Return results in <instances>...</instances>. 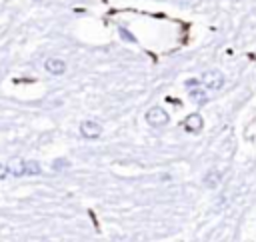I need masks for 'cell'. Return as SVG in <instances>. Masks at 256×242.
Returning a JSON list of instances; mask_svg holds the SVG:
<instances>
[{
    "mask_svg": "<svg viewBox=\"0 0 256 242\" xmlns=\"http://www.w3.org/2000/svg\"><path fill=\"white\" fill-rule=\"evenodd\" d=\"M188 94H190V98H192L196 104H206V102H208V94L204 92V88H192Z\"/></svg>",
    "mask_w": 256,
    "mask_h": 242,
    "instance_id": "obj_9",
    "label": "cell"
},
{
    "mask_svg": "<svg viewBox=\"0 0 256 242\" xmlns=\"http://www.w3.org/2000/svg\"><path fill=\"white\" fill-rule=\"evenodd\" d=\"M202 182H204L206 188H216V186L220 184V172H216V170H208V172L204 174Z\"/></svg>",
    "mask_w": 256,
    "mask_h": 242,
    "instance_id": "obj_7",
    "label": "cell"
},
{
    "mask_svg": "<svg viewBox=\"0 0 256 242\" xmlns=\"http://www.w3.org/2000/svg\"><path fill=\"white\" fill-rule=\"evenodd\" d=\"M202 84L208 90H220L224 86V76L218 70H208V72L202 74Z\"/></svg>",
    "mask_w": 256,
    "mask_h": 242,
    "instance_id": "obj_3",
    "label": "cell"
},
{
    "mask_svg": "<svg viewBox=\"0 0 256 242\" xmlns=\"http://www.w3.org/2000/svg\"><path fill=\"white\" fill-rule=\"evenodd\" d=\"M70 166V162L68 160H64V158H58V160H54V170H60V168H68Z\"/></svg>",
    "mask_w": 256,
    "mask_h": 242,
    "instance_id": "obj_10",
    "label": "cell"
},
{
    "mask_svg": "<svg viewBox=\"0 0 256 242\" xmlns=\"http://www.w3.org/2000/svg\"><path fill=\"white\" fill-rule=\"evenodd\" d=\"M118 30H120V34H122V38L124 40H130V42H136V38L130 34V32H126V28L124 26H118Z\"/></svg>",
    "mask_w": 256,
    "mask_h": 242,
    "instance_id": "obj_11",
    "label": "cell"
},
{
    "mask_svg": "<svg viewBox=\"0 0 256 242\" xmlns=\"http://www.w3.org/2000/svg\"><path fill=\"white\" fill-rule=\"evenodd\" d=\"M24 172L28 176H40L42 174V168H40L38 160H24Z\"/></svg>",
    "mask_w": 256,
    "mask_h": 242,
    "instance_id": "obj_8",
    "label": "cell"
},
{
    "mask_svg": "<svg viewBox=\"0 0 256 242\" xmlns=\"http://www.w3.org/2000/svg\"><path fill=\"white\" fill-rule=\"evenodd\" d=\"M78 130H80V136L86 138V140H96L102 134V126L96 120H84V122H80V128Z\"/></svg>",
    "mask_w": 256,
    "mask_h": 242,
    "instance_id": "obj_2",
    "label": "cell"
},
{
    "mask_svg": "<svg viewBox=\"0 0 256 242\" xmlns=\"http://www.w3.org/2000/svg\"><path fill=\"white\" fill-rule=\"evenodd\" d=\"M202 124H204V120H202V116H200L198 112L188 114V116H186V120H184V128H186L188 132H194V134L202 130Z\"/></svg>",
    "mask_w": 256,
    "mask_h": 242,
    "instance_id": "obj_5",
    "label": "cell"
},
{
    "mask_svg": "<svg viewBox=\"0 0 256 242\" xmlns=\"http://www.w3.org/2000/svg\"><path fill=\"white\" fill-rule=\"evenodd\" d=\"M146 122H148L150 126H154V128H160V126H166V124L170 122V116H168V112H166L164 108L152 106V108H148V112H146Z\"/></svg>",
    "mask_w": 256,
    "mask_h": 242,
    "instance_id": "obj_1",
    "label": "cell"
},
{
    "mask_svg": "<svg viewBox=\"0 0 256 242\" xmlns=\"http://www.w3.org/2000/svg\"><path fill=\"white\" fill-rule=\"evenodd\" d=\"M8 174H12V176H24L26 174L24 172V160L22 158H12L8 162Z\"/></svg>",
    "mask_w": 256,
    "mask_h": 242,
    "instance_id": "obj_6",
    "label": "cell"
},
{
    "mask_svg": "<svg viewBox=\"0 0 256 242\" xmlns=\"http://www.w3.org/2000/svg\"><path fill=\"white\" fill-rule=\"evenodd\" d=\"M6 174H8V166L0 164V180H2V178H6Z\"/></svg>",
    "mask_w": 256,
    "mask_h": 242,
    "instance_id": "obj_12",
    "label": "cell"
},
{
    "mask_svg": "<svg viewBox=\"0 0 256 242\" xmlns=\"http://www.w3.org/2000/svg\"><path fill=\"white\" fill-rule=\"evenodd\" d=\"M44 68H46L52 76H60V74L66 72V62L60 60V58H48V60L44 62Z\"/></svg>",
    "mask_w": 256,
    "mask_h": 242,
    "instance_id": "obj_4",
    "label": "cell"
}]
</instances>
